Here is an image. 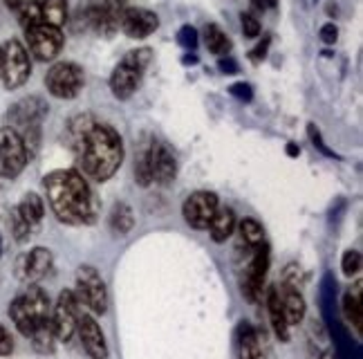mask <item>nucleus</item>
I'll list each match as a JSON object with an SVG mask.
<instances>
[{"label":"nucleus","mask_w":363,"mask_h":359,"mask_svg":"<svg viewBox=\"0 0 363 359\" xmlns=\"http://www.w3.org/2000/svg\"><path fill=\"white\" fill-rule=\"evenodd\" d=\"M77 333L81 337V346L88 353L90 359H108V343L101 326L96 324L94 316L90 314H79L77 321Z\"/></svg>","instance_id":"nucleus-15"},{"label":"nucleus","mask_w":363,"mask_h":359,"mask_svg":"<svg viewBox=\"0 0 363 359\" xmlns=\"http://www.w3.org/2000/svg\"><path fill=\"white\" fill-rule=\"evenodd\" d=\"M269 45H272V36L267 34V36H264V38L260 40V43H258V45H256L254 50L249 52V59L254 61V63H260V61H264V59H267Z\"/></svg>","instance_id":"nucleus-38"},{"label":"nucleus","mask_w":363,"mask_h":359,"mask_svg":"<svg viewBox=\"0 0 363 359\" xmlns=\"http://www.w3.org/2000/svg\"><path fill=\"white\" fill-rule=\"evenodd\" d=\"M307 135H310V140H312L314 148H318L325 158H339V155L334 153V150L323 142V137H320V133H318V128L314 126V123H310V126H307Z\"/></svg>","instance_id":"nucleus-37"},{"label":"nucleus","mask_w":363,"mask_h":359,"mask_svg":"<svg viewBox=\"0 0 363 359\" xmlns=\"http://www.w3.org/2000/svg\"><path fill=\"white\" fill-rule=\"evenodd\" d=\"M133 227H135V214L130 209V204L115 202L113 211H110V229H113L117 236H125Z\"/></svg>","instance_id":"nucleus-27"},{"label":"nucleus","mask_w":363,"mask_h":359,"mask_svg":"<svg viewBox=\"0 0 363 359\" xmlns=\"http://www.w3.org/2000/svg\"><path fill=\"white\" fill-rule=\"evenodd\" d=\"M9 316H11L13 326L18 328V333L25 335V337H30L34 333V328L40 324V319H36V314L30 310V306H27L23 297H16V299L11 301Z\"/></svg>","instance_id":"nucleus-22"},{"label":"nucleus","mask_w":363,"mask_h":359,"mask_svg":"<svg viewBox=\"0 0 363 359\" xmlns=\"http://www.w3.org/2000/svg\"><path fill=\"white\" fill-rule=\"evenodd\" d=\"M278 292H281V303H283L287 326H298L305 319V299L298 292V287L283 285Z\"/></svg>","instance_id":"nucleus-20"},{"label":"nucleus","mask_w":363,"mask_h":359,"mask_svg":"<svg viewBox=\"0 0 363 359\" xmlns=\"http://www.w3.org/2000/svg\"><path fill=\"white\" fill-rule=\"evenodd\" d=\"M43 23L52 27H63L67 23V0H40Z\"/></svg>","instance_id":"nucleus-28"},{"label":"nucleus","mask_w":363,"mask_h":359,"mask_svg":"<svg viewBox=\"0 0 363 359\" xmlns=\"http://www.w3.org/2000/svg\"><path fill=\"white\" fill-rule=\"evenodd\" d=\"M67 142L74 150L79 167L96 182L113 177L123 162V140L108 123L79 115L67 126Z\"/></svg>","instance_id":"nucleus-1"},{"label":"nucleus","mask_w":363,"mask_h":359,"mask_svg":"<svg viewBox=\"0 0 363 359\" xmlns=\"http://www.w3.org/2000/svg\"><path fill=\"white\" fill-rule=\"evenodd\" d=\"M150 162H152V182L169 187L177 177V162L175 155L162 142H150Z\"/></svg>","instance_id":"nucleus-17"},{"label":"nucleus","mask_w":363,"mask_h":359,"mask_svg":"<svg viewBox=\"0 0 363 359\" xmlns=\"http://www.w3.org/2000/svg\"><path fill=\"white\" fill-rule=\"evenodd\" d=\"M318 36H320V40H323L325 45H334V43H337V38H339V27L334 23H325L323 27H320Z\"/></svg>","instance_id":"nucleus-40"},{"label":"nucleus","mask_w":363,"mask_h":359,"mask_svg":"<svg viewBox=\"0 0 363 359\" xmlns=\"http://www.w3.org/2000/svg\"><path fill=\"white\" fill-rule=\"evenodd\" d=\"M204 45H206L208 52L216 54L218 59L220 57H227V54L231 52V40H229V36L222 32V27L216 25V23H208L204 27Z\"/></svg>","instance_id":"nucleus-24"},{"label":"nucleus","mask_w":363,"mask_h":359,"mask_svg":"<svg viewBox=\"0 0 363 359\" xmlns=\"http://www.w3.org/2000/svg\"><path fill=\"white\" fill-rule=\"evenodd\" d=\"M50 321L59 341H69L74 337L79 321V299L72 289H63L59 294L57 306L50 312Z\"/></svg>","instance_id":"nucleus-10"},{"label":"nucleus","mask_w":363,"mask_h":359,"mask_svg":"<svg viewBox=\"0 0 363 359\" xmlns=\"http://www.w3.org/2000/svg\"><path fill=\"white\" fill-rule=\"evenodd\" d=\"M267 310H269V321H272L276 337L281 341H289V326H287L285 312H283V303H281V292H278V287H269Z\"/></svg>","instance_id":"nucleus-21"},{"label":"nucleus","mask_w":363,"mask_h":359,"mask_svg":"<svg viewBox=\"0 0 363 359\" xmlns=\"http://www.w3.org/2000/svg\"><path fill=\"white\" fill-rule=\"evenodd\" d=\"M182 63H184V65H195V63H198V57H195V54H191V57L182 59Z\"/></svg>","instance_id":"nucleus-46"},{"label":"nucleus","mask_w":363,"mask_h":359,"mask_svg":"<svg viewBox=\"0 0 363 359\" xmlns=\"http://www.w3.org/2000/svg\"><path fill=\"white\" fill-rule=\"evenodd\" d=\"M32 339V346L36 353L40 355H52L54 348H57V335H54V328H52V321L45 319V321H40L36 328H34V333L30 335Z\"/></svg>","instance_id":"nucleus-25"},{"label":"nucleus","mask_w":363,"mask_h":359,"mask_svg":"<svg viewBox=\"0 0 363 359\" xmlns=\"http://www.w3.org/2000/svg\"><path fill=\"white\" fill-rule=\"evenodd\" d=\"M235 348H238V359H262V346L258 330L242 321L235 330Z\"/></svg>","instance_id":"nucleus-18"},{"label":"nucleus","mask_w":363,"mask_h":359,"mask_svg":"<svg viewBox=\"0 0 363 359\" xmlns=\"http://www.w3.org/2000/svg\"><path fill=\"white\" fill-rule=\"evenodd\" d=\"M318 359H334V355L330 353V350H325V353H320V357Z\"/></svg>","instance_id":"nucleus-47"},{"label":"nucleus","mask_w":363,"mask_h":359,"mask_svg":"<svg viewBox=\"0 0 363 359\" xmlns=\"http://www.w3.org/2000/svg\"><path fill=\"white\" fill-rule=\"evenodd\" d=\"M218 67H220L222 74H238V63H235V59L229 57V54L218 59Z\"/></svg>","instance_id":"nucleus-41"},{"label":"nucleus","mask_w":363,"mask_h":359,"mask_svg":"<svg viewBox=\"0 0 363 359\" xmlns=\"http://www.w3.org/2000/svg\"><path fill=\"white\" fill-rule=\"evenodd\" d=\"M0 63H3V45H0Z\"/></svg>","instance_id":"nucleus-48"},{"label":"nucleus","mask_w":363,"mask_h":359,"mask_svg":"<svg viewBox=\"0 0 363 359\" xmlns=\"http://www.w3.org/2000/svg\"><path fill=\"white\" fill-rule=\"evenodd\" d=\"M32 74V61L30 52L25 50L21 40L11 38L3 48V63H0V77L7 90H18L25 86V81Z\"/></svg>","instance_id":"nucleus-5"},{"label":"nucleus","mask_w":363,"mask_h":359,"mask_svg":"<svg viewBox=\"0 0 363 359\" xmlns=\"http://www.w3.org/2000/svg\"><path fill=\"white\" fill-rule=\"evenodd\" d=\"M11 350H13V339H11V335L7 333V330L0 326V357L11 355Z\"/></svg>","instance_id":"nucleus-42"},{"label":"nucleus","mask_w":363,"mask_h":359,"mask_svg":"<svg viewBox=\"0 0 363 359\" xmlns=\"http://www.w3.org/2000/svg\"><path fill=\"white\" fill-rule=\"evenodd\" d=\"M52 265H54L52 252L45 250V247H34L30 254H25L18 260V276L27 283H38L50 274Z\"/></svg>","instance_id":"nucleus-16"},{"label":"nucleus","mask_w":363,"mask_h":359,"mask_svg":"<svg viewBox=\"0 0 363 359\" xmlns=\"http://www.w3.org/2000/svg\"><path fill=\"white\" fill-rule=\"evenodd\" d=\"M18 23L25 32L36 25H43V11H40L38 0H30V3H23L18 7Z\"/></svg>","instance_id":"nucleus-32"},{"label":"nucleus","mask_w":363,"mask_h":359,"mask_svg":"<svg viewBox=\"0 0 363 359\" xmlns=\"http://www.w3.org/2000/svg\"><path fill=\"white\" fill-rule=\"evenodd\" d=\"M238 231H240V241L247 247H251V250H256L258 245L264 243V229L254 218H245L242 223L238 225Z\"/></svg>","instance_id":"nucleus-31"},{"label":"nucleus","mask_w":363,"mask_h":359,"mask_svg":"<svg viewBox=\"0 0 363 359\" xmlns=\"http://www.w3.org/2000/svg\"><path fill=\"white\" fill-rule=\"evenodd\" d=\"M123 7V0H90V5L81 9L79 18L101 36H113L119 30V13Z\"/></svg>","instance_id":"nucleus-8"},{"label":"nucleus","mask_w":363,"mask_h":359,"mask_svg":"<svg viewBox=\"0 0 363 359\" xmlns=\"http://www.w3.org/2000/svg\"><path fill=\"white\" fill-rule=\"evenodd\" d=\"M16 209L32 227H36L45 216V204H43V198H40L38 193H25Z\"/></svg>","instance_id":"nucleus-26"},{"label":"nucleus","mask_w":363,"mask_h":359,"mask_svg":"<svg viewBox=\"0 0 363 359\" xmlns=\"http://www.w3.org/2000/svg\"><path fill=\"white\" fill-rule=\"evenodd\" d=\"M77 299L79 303H86L90 312L106 314L108 310V289L101 279V274L92 265H81L77 270Z\"/></svg>","instance_id":"nucleus-7"},{"label":"nucleus","mask_w":363,"mask_h":359,"mask_svg":"<svg viewBox=\"0 0 363 359\" xmlns=\"http://www.w3.org/2000/svg\"><path fill=\"white\" fill-rule=\"evenodd\" d=\"M198 40H200V34H198V30H195L193 25H184L182 30L177 32V43L182 45V48H186V50H195L198 48Z\"/></svg>","instance_id":"nucleus-34"},{"label":"nucleus","mask_w":363,"mask_h":359,"mask_svg":"<svg viewBox=\"0 0 363 359\" xmlns=\"http://www.w3.org/2000/svg\"><path fill=\"white\" fill-rule=\"evenodd\" d=\"M45 196L54 216L65 225H90L96 216L92 191L79 171L59 169L43 180Z\"/></svg>","instance_id":"nucleus-2"},{"label":"nucleus","mask_w":363,"mask_h":359,"mask_svg":"<svg viewBox=\"0 0 363 359\" xmlns=\"http://www.w3.org/2000/svg\"><path fill=\"white\" fill-rule=\"evenodd\" d=\"M5 3H7V7H9V9H18V7L25 3V0H5Z\"/></svg>","instance_id":"nucleus-45"},{"label":"nucleus","mask_w":363,"mask_h":359,"mask_svg":"<svg viewBox=\"0 0 363 359\" xmlns=\"http://www.w3.org/2000/svg\"><path fill=\"white\" fill-rule=\"evenodd\" d=\"M11 233H13V238H16L18 243H25L27 238L32 236V225L18 214V209L11 211Z\"/></svg>","instance_id":"nucleus-33"},{"label":"nucleus","mask_w":363,"mask_h":359,"mask_svg":"<svg viewBox=\"0 0 363 359\" xmlns=\"http://www.w3.org/2000/svg\"><path fill=\"white\" fill-rule=\"evenodd\" d=\"M0 250H3V243H0Z\"/></svg>","instance_id":"nucleus-49"},{"label":"nucleus","mask_w":363,"mask_h":359,"mask_svg":"<svg viewBox=\"0 0 363 359\" xmlns=\"http://www.w3.org/2000/svg\"><path fill=\"white\" fill-rule=\"evenodd\" d=\"M235 227H238V220H235V211L231 206H218V211L213 216V220L208 223V233L216 243H225L233 236Z\"/></svg>","instance_id":"nucleus-19"},{"label":"nucleus","mask_w":363,"mask_h":359,"mask_svg":"<svg viewBox=\"0 0 363 359\" xmlns=\"http://www.w3.org/2000/svg\"><path fill=\"white\" fill-rule=\"evenodd\" d=\"M21 297L25 299L27 306H30V310L36 314V319H40V321L50 319L52 306H50V297L45 294L43 287H38L36 283H30V285L25 287V292Z\"/></svg>","instance_id":"nucleus-23"},{"label":"nucleus","mask_w":363,"mask_h":359,"mask_svg":"<svg viewBox=\"0 0 363 359\" xmlns=\"http://www.w3.org/2000/svg\"><path fill=\"white\" fill-rule=\"evenodd\" d=\"M251 7H254L256 11L264 13V11H272L278 7V0H251Z\"/></svg>","instance_id":"nucleus-43"},{"label":"nucleus","mask_w":363,"mask_h":359,"mask_svg":"<svg viewBox=\"0 0 363 359\" xmlns=\"http://www.w3.org/2000/svg\"><path fill=\"white\" fill-rule=\"evenodd\" d=\"M229 94L235 96V99H240V101H251L254 99V88H251L249 84H245V81H240V84L229 86Z\"/></svg>","instance_id":"nucleus-39"},{"label":"nucleus","mask_w":363,"mask_h":359,"mask_svg":"<svg viewBox=\"0 0 363 359\" xmlns=\"http://www.w3.org/2000/svg\"><path fill=\"white\" fill-rule=\"evenodd\" d=\"M152 50L150 48H142V50H133L121 59V63L110 74V90L117 96V99H130L135 94L139 81H142V74L150 63Z\"/></svg>","instance_id":"nucleus-4"},{"label":"nucleus","mask_w":363,"mask_h":359,"mask_svg":"<svg viewBox=\"0 0 363 359\" xmlns=\"http://www.w3.org/2000/svg\"><path fill=\"white\" fill-rule=\"evenodd\" d=\"M27 36V48L34 54L36 61H52L59 57V52L63 48V32L61 27H52V25H36L32 30L25 32Z\"/></svg>","instance_id":"nucleus-11"},{"label":"nucleus","mask_w":363,"mask_h":359,"mask_svg":"<svg viewBox=\"0 0 363 359\" xmlns=\"http://www.w3.org/2000/svg\"><path fill=\"white\" fill-rule=\"evenodd\" d=\"M341 270L345 276H357L361 272V254L350 250L343 254V260H341Z\"/></svg>","instance_id":"nucleus-35"},{"label":"nucleus","mask_w":363,"mask_h":359,"mask_svg":"<svg viewBox=\"0 0 363 359\" xmlns=\"http://www.w3.org/2000/svg\"><path fill=\"white\" fill-rule=\"evenodd\" d=\"M119 30L128 38H146L160 30V16L144 7H123L119 13Z\"/></svg>","instance_id":"nucleus-13"},{"label":"nucleus","mask_w":363,"mask_h":359,"mask_svg":"<svg viewBox=\"0 0 363 359\" xmlns=\"http://www.w3.org/2000/svg\"><path fill=\"white\" fill-rule=\"evenodd\" d=\"M240 23H242V34H245V38H256V36H260V21L251 11H242L240 13Z\"/></svg>","instance_id":"nucleus-36"},{"label":"nucleus","mask_w":363,"mask_h":359,"mask_svg":"<svg viewBox=\"0 0 363 359\" xmlns=\"http://www.w3.org/2000/svg\"><path fill=\"white\" fill-rule=\"evenodd\" d=\"M220 206V200L213 191H195L182 204V216H184L186 225L193 229H206L213 220Z\"/></svg>","instance_id":"nucleus-12"},{"label":"nucleus","mask_w":363,"mask_h":359,"mask_svg":"<svg viewBox=\"0 0 363 359\" xmlns=\"http://www.w3.org/2000/svg\"><path fill=\"white\" fill-rule=\"evenodd\" d=\"M343 310H345V316H347V321L354 324V328L363 330V308H361V283H357V289H354V294L352 292H347L345 299H343Z\"/></svg>","instance_id":"nucleus-30"},{"label":"nucleus","mask_w":363,"mask_h":359,"mask_svg":"<svg viewBox=\"0 0 363 359\" xmlns=\"http://www.w3.org/2000/svg\"><path fill=\"white\" fill-rule=\"evenodd\" d=\"M83 84H86L83 67L72 61L54 63L45 74V88L57 99H74L83 90Z\"/></svg>","instance_id":"nucleus-6"},{"label":"nucleus","mask_w":363,"mask_h":359,"mask_svg":"<svg viewBox=\"0 0 363 359\" xmlns=\"http://www.w3.org/2000/svg\"><path fill=\"white\" fill-rule=\"evenodd\" d=\"M48 117V104L40 96H25L7 110V128L16 133L25 148L27 155H34L40 144V123Z\"/></svg>","instance_id":"nucleus-3"},{"label":"nucleus","mask_w":363,"mask_h":359,"mask_svg":"<svg viewBox=\"0 0 363 359\" xmlns=\"http://www.w3.org/2000/svg\"><path fill=\"white\" fill-rule=\"evenodd\" d=\"M287 155H289V158H298V155H301V146L294 144V142H289V144H287Z\"/></svg>","instance_id":"nucleus-44"},{"label":"nucleus","mask_w":363,"mask_h":359,"mask_svg":"<svg viewBox=\"0 0 363 359\" xmlns=\"http://www.w3.org/2000/svg\"><path fill=\"white\" fill-rule=\"evenodd\" d=\"M135 182L139 187H150L152 184V162H150V144H146L137 153L135 160Z\"/></svg>","instance_id":"nucleus-29"},{"label":"nucleus","mask_w":363,"mask_h":359,"mask_svg":"<svg viewBox=\"0 0 363 359\" xmlns=\"http://www.w3.org/2000/svg\"><path fill=\"white\" fill-rule=\"evenodd\" d=\"M269 260H272V256H269L267 243L258 245L254 250V256H251V263L247 265L245 281H242V292L249 301L260 299L264 279H267V272H269Z\"/></svg>","instance_id":"nucleus-14"},{"label":"nucleus","mask_w":363,"mask_h":359,"mask_svg":"<svg viewBox=\"0 0 363 359\" xmlns=\"http://www.w3.org/2000/svg\"><path fill=\"white\" fill-rule=\"evenodd\" d=\"M27 148L11 128H0V177L13 180L27 167Z\"/></svg>","instance_id":"nucleus-9"}]
</instances>
